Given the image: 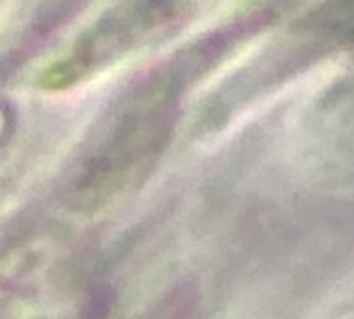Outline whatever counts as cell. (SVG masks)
Returning <instances> with one entry per match:
<instances>
[{
	"label": "cell",
	"instance_id": "cell-1",
	"mask_svg": "<svg viewBox=\"0 0 354 319\" xmlns=\"http://www.w3.org/2000/svg\"><path fill=\"white\" fill-rule=\"evenodd\" d=\"M172 10L174 6L166 4H124L114 8L77 39L68 56L46 73L44 85L64 87L108 64L147 33L168 23L174 17Z\"/></svg>",
	"mask_w": 354,
	"mask_h": 319
}]
</instances>
